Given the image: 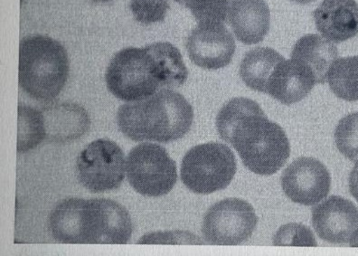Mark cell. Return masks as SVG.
Wrapping results in <instances>:
<instances>
[{"instance_id": "1", "label": "cell", "mask_w": 358, "mask_h": 256, "mask_svg": "<svg viewBox=\"0 0 358 256\" xmlns=\"http://www.w3.org/2000/svg\"><path fill=\"white\" fill-rule=\"evenodd\" d=\"M187 77L188 70L178 49L171 43L157 42L118 52L108 66L106 83L114 97L135 101L162 89L179 87Z\"/></svg>"}, {"instance_id": "2", "label": "cell", "mask_w": 358, "mask_h": 256, "mask_svg": "<svg viewBox=\"0 0 358 256\" xmlns=\"http://www.w3.org/2000/svg\"><path fill=\"white\" fill-rule=\"evenodd\" d=\"M49 225L57 242L73 245H125L134 231L127 209L106 199H64Z\"/></svg>"}, {"instance_id": "3", "label": "cell", "mask_w": 358, "mask_h": 256, "mask_svg": "<svg viewBox=\"0 0 358 256\" xmlns=\"http://www.w3.org/2000/svg\"><path fill=\"white\" fill-rule=\"evenodd\" d=\"M193 121L192 106L171 89H162L143 100L129 101L117 113L120 131L134 141L179 140L189 131Z\"/></svg>"}, {"instance_id": "4", "label": "cell", "mask_w": 358, "mask_h": 256, "mask_svg": "<svg viewBox=\"0 0 358 256\" xmlns=\"http://www.w3.org/2000/svg\"><path fill=\"white\" fill-rule=\"evenodd\" d=\"M69 71L66 48L57 40L41 35L21 40L18 82L31 98L54 100L66 85Z\"/></svg>"}, {"instance_id": "5", "label": "cell", "mask_w": 358, "mask_h": 256, "mask_svg": "<svg viewBox=\"0 0 358 256\" xmlns=\"http://www.w3.org/2000/svg\"><path fill=\"white\" fill-rule=\"evenodd\" d=\"M230 144L238 152L243 165L261 176L275 174L291 155L288 137L266 114H251L237 123Z\"/></svg>"}, {"instance_id": "6", "label": "cell", "mask_w": 358, "mask_h": 256, "mask_svg": "<svg viewBox=\"0 0 358 256\" xmlns=\"http://www.w3.org/2000/svg\"><path fill=\"white\" fill-rule=\"evenodd\" d=\"M236 156L229 147L218 143L196 145L187 151L181 164V180L196 194L227 189L236 173Z\"/></svg>"}, {"instance_id": "7", "label": "cell", "mask_w": 358, "mask_h": 256, "mask_svg": "<svg viewBox=\"0 0 358 256\" xmlns=\"http://www.w3.org/2000/svg\"><path fill=\"white\" fill-rule=\"evenodd\" d=\"M126 169L129 183L142 196H165L178 180L176 162L165 148L155 143L134 148L127 157Z\"/></svg>"}, {"instance_id": "8", "label": "cell", "mask_w": 358, "mask_h": 256, "mask_svg": "<svg viewBox=\"0 0 358 256\" xmlns=\"http://www.w3.org/2000/svg\"><path fill=\"white\" fill-rule=\"evenodd\" d=\"M257 223L251 204L231 197L208 209L203 218L202 233L208 245L239 246L252 236Z\"/></svg>"}, {"instance_id": "9", "label": "cell", "mask_w": 358, "mask_h": 256, "mask_svg": "<svg viewBox=\"0 0 358 256\" xmlns=\"http://www.w3.org/2000/svg\"><path fill=\"white\" fill-rule=\"evenodd\" d=\"M125 169L124 152L107 138L92 141L77 160L80 183L94 193L118 189L124 180Z\"/></svg>"}, {"instance_id": "10", "label": "cell", "mask_w": 358, "mask_h": 256, "mask_svg": "<svg viewBox=\"0 0 358 256\" xmlns=\"http://www.w3.org/2000/svg\"><path fill=\"white\" fill-rule=\"evenodd\" d=\"M282 187L292 201L299 205L313 206L329 195L331 177L320 160L301 157L283 171Z\"/></svg>"}, {"instance_id": "11", "label": "cell", "mask_w": 358, "mask_h": 256, "mask_svg": "<svg viewBox=\"0 0 358 256\" xmlns=\"http://www.w3.org/2000/svg\"><path fill=\"white\" fill-rule=\"evenodd\" d=\"M186 48L188 57L197 66L217 70L233 60L236 45L224 23L202 22L188 36Z\"/></svg>"}, {"instance_id": "12", "label": "cell", "mask_w": 358, "mask_h": 256, "mask_svg": "<svg viewBox=\"0 0 358 256\" xmlns=\"http://www.w3.org/2000/svg\"><path fill=\"white\" fill-rule=\"evenodd\" d=\"M313 225L320 239L344 245L358 228V208L344 197H330L313 208Z\"/></svg>"}, {"instance_id": "13", "label": "cell", "mask_w": 358, "mask_h": 256, "mask_svg": "<svg viewBox=\"0 0 358 256\" xmlns=\"http://www.w3.org/2000/svg\"><path fill=\"white\" fill-rule=\"evenodd\" d=\"M313 70L297 59L283 60L268 77L266 94L286 106L303 100L316 85Z\"/></svg>"}, {"instance_id": "14", "label": "cell", "mask_w": 358, "mask_h": 256, "mask_svg": "<svg viewBox=\"0 0 358 256\" xmlns=\"http://www.w3.org/2000/svg\"><path fill=\"white\" fill-rule=\"evenodd\" d=\"M227 22L239 41L259 44L270 30V8L265 0H231Z\"/></svg>"}, {"instance_id": "15", "label": "cell", "mask_w": 358, "mask_h": 256, "mask_svg": "<svg viewBox=\"0 0 358 256\" xmlns=\"http://www.w3.org/2000/svg\"><path fill=\"white\" fill-rule=\"evenodd\" d=\"M313 17L317 29L329 41L345 42L358 35L356 0H323Z\"/></svg>"}, {"instance_id": "16", "label": "cell", "mask_w": 358, "mask_h": 256, "mask_svg": "<svg viewBox=\"0 0 358 256\" xmlns=\"http://www.w3.org/2000/svg\"><path fill=\"white\" fill-rule=\"evenodd\" d=\"M44 114L46 138L64 143L81 137L88 131L91 121L88 113L78 104H51L42 111Z\"/></svg>"}, {"instance_id": "17", "label": "cell", "mask_w": 358, "mask_h": 256, "mask_svg": "<svg viewBox=\"0 0 358 256\" xmlns=\"http://www.w3.org/2000/svg\"><path fill=\"white\" fill-rule=\"evenodd\" d=\"M336 46L319 35H306L299 38L292 52V58L301 61L313 70L317 83L328 82L329 71L338 59Z\"/></svg>"}, {"instance_id": "18", "label": "cell", "mask_w": 358, "mask_h": 256, "mask_svg": "<svg viewBox=\"0 0 358 256\" xmlns=\"http://www.w3.org/2000/svg\"><path fill=\"white\" fill-rule=\"evenodd\" d=\"M282 55L271 48H256L247 52L240 64V76L252 90L265 92L268 77L280 62Z\"/></svg>"}, {"instance_id": "19", "label": "cell", "mask_w": 358, "mask_h": 256, "mask_svg": "<svg viewBox=\"0 0 358 256\" xmlns=\"http://www.w3.org/2000/svg\"><path fill=\"white\" fill-rule=\"evenodd\" d=\"M328 82L336 97L358 101V55L336 59L329 68Z\"/></svg>"}, {"instance_id": "20", "label": "cell", "mask_w": 358, "mask_h": 256, "mask_svg": "<svg viewBox=\"0 0 358 256\" xmlns=\"http://www.w3.org/2000/svg\"><path fill=\"white\" fill-rule=\"evenodd\" d=\"M46 138L44 114L36 108L18 106L17 152L38 147Z\"/></svg>"}, {"instance_id": "21", "label": "cell", "mask_w": 358, "mask_h": 256, "mask_svg": "<svg viewBox=\"0 0 358 256\" xmlns=\"http://www.w3.org/2000/svg\"><path fill=\"white\" fill-rule=\"evenodd\" d=\"M264 113L261 106L251 99L243 97L231 99L218 113L217 117L218 134L225 143H230L231 132L241 120L251 114Z\"/></svg>"}, {"instance_id": "22", "label": "cell", "mask_w": 358, "mask_h": 256, "mask_svg": "<svg viewBox=\"0 0 358 256\" xmlns=\"http://www.w3.org/2000/svg\"><path fill=\"white\" fill-rule=\"evenodd\" d=\"M190 9L197 22L227 23L231 0H174Z\"/></svg>"}, {"instance_id": "23", "label": "cell", "mask_w": 358, "mask_h": 256, "mask_svg": "<svg viewBox=\"0 0 358 256\" xmlns=\"http://www.w3.org/2000/svg\"><path fill=\"white\" fill-rule=\"evenodd\" d=\"M336 147L341 154L352 160H358V113L343 117L335 131Z\"/></svg>"}, {"instance_id": "24", "label": "cell", "mask_w": 358, "mask_h": 256, "mask_svg": "<svg viewBox=\"0 0 358 256\" xmlns=\"http://www.w3.org/2000/svg\"><path fill=\"white\" fill-rule=\"evenodd\" d=\"M129 8L138 22L150 24L164 21L171 6L169 0H131Z\"/></svg>"}, {"instance_id": "25", "label": "cell", "mask_w": 358, "mask_h": 256, "mask_svg": "<svg viewBox=\"0 0 358 256\" xmlns=\"http://www.w3.org/2000/svg\"><path fill=\"white\" fill-rule=\"evenodd\" d=\"M275 246H317L310 228L301 224H287L279 228L273 237Z\"/></svg>"}, {"instance_id": "26", "label": "cell", "mask_w": 358, "mask_h": 256, "mask_svg": "<svg viewBox=\"0 0 358 256\" xmlns=\"http://www.w3.org/2000/svg\"><path fill=\"white\" fill-rule=\"evenodd\" d=\"M138 245H182V243H201L199 237L189 232L183 231H166V232H157L145 234L138 242Z\"/></svg>"}, {"instance_id": "27", "label": "cell", "mask_w": 358, "mask_h": 256, "mask_svg": "<svg viewBox=\"0 0 358 256\" xmlns=\"http://www.w3.org/2000/svg\"><path fill=\"white\" fill-rule=\"evenodd\" d=\"M348 185H350L351 195L358 202V160L353 169H352L350 178H348Z\"/></svg>"}, {"instance_id": "28", "label": "cell", "mask_w": 358, "mask_h": 256, "mask_svg": "<svg viewBox=\"0 0 358 256\" xmlns=\"http://www.w3.org/2000/svg\"><path fill=\"white\" fill-rule=\"evenodd\" d=\"M350 246L352 248H358V228L355 231L353 236H351Z\"/></svg>"}, {"instance_id": "29", "label": "cell", "mask_w": 358, "mask_h": 256, "mask_svg": "<svg viewBox=\"0 0 358 256\" xmlns=\"http://www.w3.org/2000/svg\"><path fill=\"white\" fill-rule=\"evenodd\" d=\"M292 2L298 3V4L307 5L311 2H314L315 0H292Z\"/></svg>"}, {"instance_id": "30", "label": "cell", "mask_w": 358, "mask_h": 256, "mask_svg": "<svg viewBox=\"0 0 358 256\" xmlns=\"http://www.w3.org/2000/svg\"><path fill=\"white\" fill-rule=\"evenodd\" d=\"M92 1L98 2V3H104V2L112 1V0H92Z\"/></svg>"}]
</instances>
